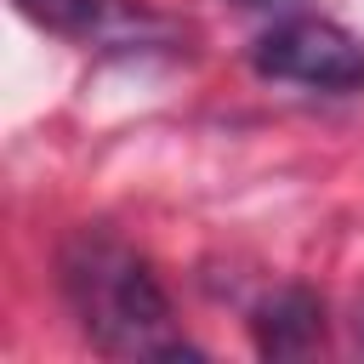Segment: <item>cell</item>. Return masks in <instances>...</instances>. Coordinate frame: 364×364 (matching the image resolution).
Returning <instances> with one entry per match:
<instances>
[{
	"label": "cell",
	"mask_w": 364,
	"mask_h": 364,
	"mask_svg": "<svg viewBox=\"0 0 364 364\" xmlns=\"http://www.w3.org/2000/svg\"><path fill=\"white\" fill-rule=\"evenodd\" d=\"M233 6H245V11H262V6H279V0H233Z\"/></svg>",
	"instance_id": "5"
},
{
	"label": "cell",
	"mask_w": 364,
	"mask_h": 364,
	"mask_svg": "<svg viewBox=\"0 0 364 364\" xmlns=\"http://www.w3.org/2000/svg\"><path fill=\"white\" fill-rule=\"evenodd\" d=\"M17 11L46 34L80 46H131L142 40V28H154V17L136 0H17Z\"/></svg>",
	"instance_id": "3"
},
{
	"label": "cell",
	"mask_w": 364,
	"mask_h": 364,
	"mask_svg": "<svg viewBox=\"0 0 364 364\" xmlns=\"http://www.w3.org/2000/svg\"><path fill=\"white\" fill-rule=\"evenodd\" d=\"M63 296L97 353L114 358H199L176 324L154 267L108 228H80L63 245Z\"/></svg>",
	"instance_id": "1"
},
{
	"label": "cell",
	"mask_w": 364,
	"mask_h": 364,
	"mask_svg": "<svg viewBox=\"0 0 364 364\" xmlns=\"http://www.w3.org/2000/svg\"><path fill=\"white\" fill-rule=\"evenodd\" d=\"M250 68L262 80H284V85H307V91H358L364 40L330 17H284L256 40Z\"/></svg>",
	"instance_id": "2"
},
{
	"label": "cell",
	"mask_w": 364,
	"mask_h": 364,
	"mask_svg": "<svg viewBox=\"0 0 364 364\" xmlns=\"http://www.w3.org/2000/svg\"><path fill=\"white\" fill-rule=\"evenodd\" d=\"M324 341V301L301 284L290 290H273L262 307H256V347L267 358H301Z\"/></svg>",
	"instance_id": "4"
}]
</instances>
